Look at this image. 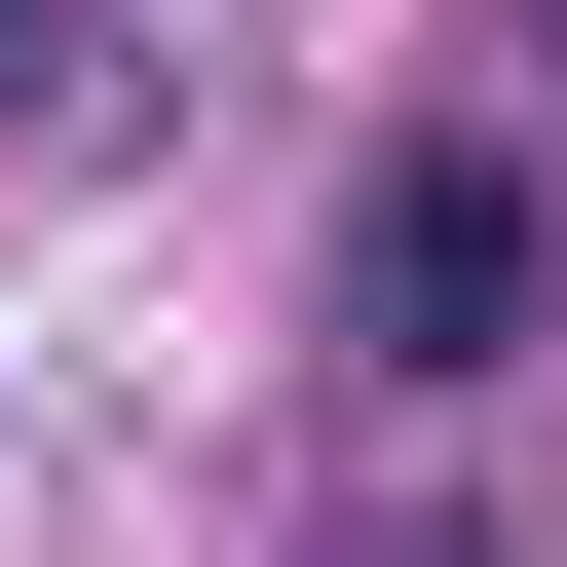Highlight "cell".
<instances>
[{
  "mask_svg": "<svg viewBox=\"0 0 567 567\" xmlns=\"http://www.w3.org/2000/svg\"><path fill=\"white\" fill-rule=\"evenodd\" d=\"M529 303H567L529 152H492V114H416V152H379V227H341V379H492Z\"/></svg>",
  "mask_w": 567,
  "mask_h": 567,
  "instance_id": "obj_1",
  "label": "cell"
}]
</instances>
